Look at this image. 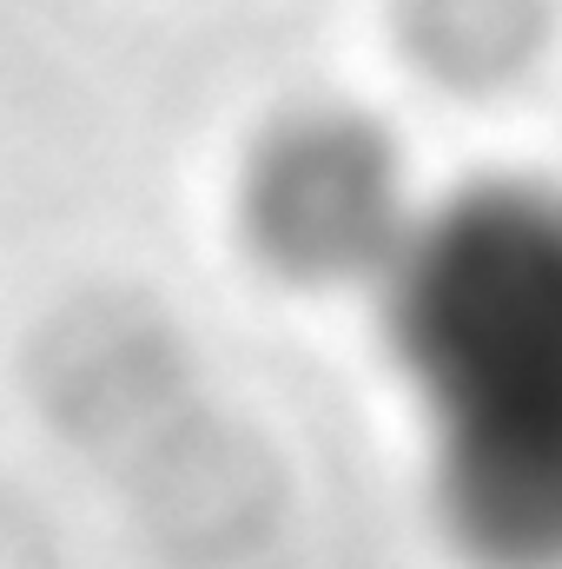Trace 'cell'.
Returning a JSON list of instances; mask_svg holds the SVG:
<instances>
[{
  "instance_id": "cell-2",
  "label": "cell",
  "mask_w": 562,
  "mask_h": 569,
  "mask_svg": "<svg viewBox=\"0 0 562 569\" xmlns=\"http://www.w3.org/2000/svg\"><path fill=\"white\" fill-rule=\"evenodd\" d=\"M245 232L291 279H358L391 272L418 226H404L391 140L351 113H311L252 159Z\"/></svg>"
},
{
  "instance_id": "cell-1",
  "label": "cell",
  "mask_w": 562,
  "mask_h": 569,
  "mask_svg": "<svg viewBox=\"0 0 562 569\" xmlns=\"http://www.w3.org/2000/svg\"><path fill=\"white\" fill-rule=\"evenodd\" d=\"M384 279L450 537L483 569H562V199L476 186Z\"/></svg>"
}]
</instances>
